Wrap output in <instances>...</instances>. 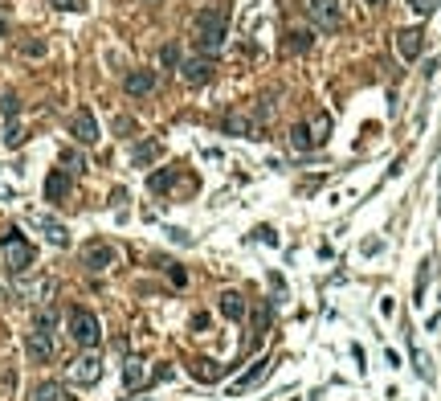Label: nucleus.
I'll return each instance as SVG.
<instances>
[{
  "label": "nucleus",
  "instance_id": "f257e3e1",
  "mask_svg": "<svg viewBox=\"0 0 441 401\" xmlns=\"http://www.w3.org/2000/svg\"><path fill=\"white\" fill-rule=\"evenodd\" d=\"M225 37H229V21H225V13H217V8H205V13H196V49H201V58H212L217 49L225 46Z\"/></svg>",
  "mask_w": 441,
  "mask_h": 401
},
{
  "label": "nucleus",
  "instance_id": "f03ea898",
  "mask_svg": "<svg viewBox=\"0 0 441 401\" xmlns=\"http://www.w3.org/2000/svg\"><path fill=\"white\" fill-rule=\"evenodd\" d=\"M0 258H4V266H8L13 275H25V270L33 266V246H29L17 230H8V234L0 237Z\"/></svg>",
  "mask_w": 441,
  "mask_h": 401
},
{
  "label": "nucleus",
  "instance_id": "7ed1b4c3",
  "mask_svg": "<svg viewBox=\"0 0 441 401\" xmlns=\"http://www.w3.org/2000/svg\"><path fill=\"white\" fill-rule=\"evenodd\" d=\"M66 324H70V340H74V344H82V348H94V344L102 340L98 315L86 311V307H74L70 315H66Z\"/></svg>",
  "mask_w": 441,
  "mask_h": 401
},
{
  "label": "nucleus",
  "instance_id": "20e7f679",
  "mask_svg": "<svg viewBox=\"0 0 441 401\" xmlns=\"http://www.w3.org/2000/svg\"><path fill=\"white\" fill-rule=\"evenodd\" d=\"M306 13H311L315 29H323V33H335V29L344 25V8H339V0H311Z\"/></svg>",
  "mask_w": 441,
  "mask_h": 401
},
{
  "label": "nucleus",
  "instance_id": "39448f33",
  "mask_svg": "<svg viewBox=\"0 0 441 401\" xmlns=\"http://www.w3.org/2000/svg\"><path fill=\"white\" fill-rule=\"evenodd\" d=\"M98 377H102V356H98V353L78 356V360L70 364V381H74V385H94Z\"/></svg>",
  "mask_w": 441,
  "mask_h": 401
},
{
  "label": "nucleus",
  "instance_id": "423d86ee",
  "mask_svg": "<svg viewBox=\"0 0 441 401\" xmlns=\"http://www.w3.org/2000/svg\"><path fill=\"white\" fill-rule=\"evenodd\" d=\"M29 221H33V225H37V230L46 234V242H49V246H57V250H66V246H70V230H66L62 221H53L49 213H33Z\"/></svg>",
  "mask_w": 441,
  "mask_h": 401
},
{
  "label": "nucleus",
  "instance_id": "0eeeda50",
  "mask_svg": "<svg viewBox=\"0 0 441 401\" xmlns=\"http://www.w3.org/2000/svg\"><path fill=\"white\" fill-rule=\"evenodd\" d=\"M212 74H217V62H212V58L180 62V78H184L188 86H205V82H212Z\"/></svg>",
  "mask_w": 441,
  "mask_h": 401
},
{
  "label": "nucleus",
  "instance_id": "6e6552de",
  "mask_svg": "<svg viewBox=\"0 0 441 401\" xmlns=\"http://www.w3.org/2000/svg\"><path fill=\"white\" fill-rule=\"evenodd\" d=\"M25 353H29V360H37V364L53 360V340H49V331H41V328L29 331V336H25Z\"/></svg>",
  "mask_w": 441,
  "mask_h": 401
},
{
  "label": "nucleus",
  "instance_id": "1a4fd4ad",
  "mask_svg": "<svg viewBox=\"0 0 441 401\" xmlns=\"http://www.w3.org/2000/svg\"><path fill=\"white\" fill-rule=\"evenodd\" d=\"M82 262H86V270H107V266L115 262V250H111L107 242H90V246L82 250Z\"/></svg>",
  "mask_w": 441,
  "mask_h": 401
},
{
  "label": "nucleus",
  "instance_id": "9d476101",
  "mask_svg": "<svg viewBox=\"0 0 441 401\" xmlns=\"http://www.w3.org/2000/svg\"><path fill=\"white\" fill-rule=\"evenodd\" d=\"M70 131H74V140L86 143V147H90V143H98V123H94L90 111H78V115H74V123H70Z\"/></svg>",
  "mask_w": 441,
  "mask_h": 401
},
{
  "label": "nucleus",
  "instance_id": "9b49d317",
  "mask_svg": "<svg viewBox=\"0 0 441 401\" xmlns=\"http://www.w3.org/2000/svg\"><path fill=\"white\" fill-rule=\"evenodd\" d=\"M123 91H127V95H151V91H156V74L151 70H131L127 74V78H123Z\"/></svg>",
  "mask_w": 441,
  "mask_h": 401
},
{
  "label": "nucleus",
  "instance_id": "f8f14e48",
  "mask_svg": "<svg viewBox=\"0 0 441 401\" xmlns=\"http://www.w3.org/2000/svg\"><path fill=\"white\" fill-rule=\"evenodd\" d=\"M66 197H70V172L53 168L46 176V201H66Z\"/></svg>",
  "mask_w": 441,
  "mask_h": 401
},
{
  "label": "nucleus",
  "instance_id": "ddd939ff",
  "mask_svg": "<svg viewBox=\"0 0 441 401\" xmlns=\"http://www.w3.org/2000/svg\"><path fill=\"white\" fill-rule=\"evenodd\" d=\"M421 46H425V41H421V29H400V33H396V49H400L405 62H417Z\"/></svg>",
  "mask_w": 441,
  "mask_h": 401
},
{
  "label": "nucleus",
  "instance_id": "4468645a",
  "mask_svg": "<svg viewBox=\"0 0 441 401\" xmlns=\"http://www.w3.org/2000/svg\"><path fill=\"white\" fill-rule=\"evenodd\" d=\"M221 127H225V136H250L254 119H250V111L233 107V111H225V119H221Z\"/></svg>",
  "mask_w": 441,
  "mask_h": 401
},
{
  "label": "nucleus",
  "instance_id": "2eb2a0df",
  "mask_svg": "<svg viewBox=\"0 0 441 401\" xmlns=\"http://www.w3.org/2000/svg\"><path fill=\"white\" fill-rule=\"evenodd\" d=\"M266 369H270V360H254V369H250V373H241V377H237V381L229 385V397L245 393V389H250L254 381H262V377H266Z\"/></svg>",
  "mask_w": 441,
  "mask_h": 401
},
{
  "label": "nucleus",
  "instance_id": "dca6fc26",
  "mask_svg": "<svg viewBox=\"0 0 441 401\" xmlns=\"http://www.w3.org/2000/svg\"><path fill=\"white\" fill-rule=\"evenodd\" d=\"M221 315H225V320H241V315H245V299H241L237 291H225V295H221Z\"/></svg>",
  "mask_w": 441,
  "mask_h": 401
},
{
  "label": "nucleus",
  "instance_id": "f3484780",
  "mask_svg": "<svg viewBox=\"0 0 441 401\" xmlns=\"http://www.w3.org/2000/svg\"><path fill=\"white\" fill-rule=\"evenodd\" d=\"M143 377H147L143 360H135V356H131V360L123 364V385H127V389H140V385H143Z\"/></svg>",
  "mask_w": 441,
  "mask_h": 401
},
{
  "label": "nucleus",
  "instance_id": "a211bd4d",
  "mask_svg": "<svg viewBox=\"0 0 441 401\" xmlns=\"http://www.w3.org/2000/svg\"><path fill=\"white\" fill-rule=\"evenodd\" d=\"M176 176H180L176 168H160V172H151V180H147V189H151V192H168V189H172V185H176Z\"/></svg>",
  "mask_w": 441,
  "mask_h": 401
},
{
  "label": "nucleus",
  "instance_id": "6ab92c4d",
  "mask_svg": "<svg viewBox=\"0 0 441 401\" xmlns=\"http://www.w3.org/2000/svg\"><path fill=\"white\" fill-rule=\"evenodd\" d=\"M192 377H196V381H217V377H221V364H212V360H205V356H196V360H192Z\"/></svg>",
  "mask_w": 441,
  "mask_h": 401
},
{
  "label": "nucleus",
  "instance_id": "aec40b11",
  "mask_svg": "<svg viewBox=\"0 0 441 401\" xmlns=\"http://www.w3.org/2000/svg\"><path fill=\"white\" fill-rule=\"evenodd\" d=\"M315 46V33L311 29H294L290 37H286V49H294V53H302V49H311Z\"/></svg>",
  "mask_w": 441,
  "mask_h": 401
},
{
  "label": "nucleus",
  "instance_id": "412c9836",
  "mask_svg": "<svg viewBox=\"0 0 441 401\" xmlns=\"http://www.w3.org/2000/svg\"><path fill=\"white\" fill-rule=\"evenodd\" d=\"M66 397V389L57 385V381H46V385H37V393H33V401H62Z\"/></svg>",
  "mask_w": 441,
  "mask_h": 401
},
{
  "label": "nucleus",
  "instance_id": "4be33fe9",
  "mask_svg": "<svg viewBox=\"0 0 441 401\" xmlns=\"http://www.w3.org/2000/svg\"><path fill=\"white\" fill-rule=\"evenodd\" d=\"M290 143H294L299 152H311V147H315V140H311V127H306V123H299V127L290 131Z\"/></svg>",
  "mask_w": 441,
  "mask_h": 401
},
{
  "label": "nucleus",
  "instance_id": "5701e85b",
  "mask_svg": "<svg viewBox=\"0 0 441 401\" xmlns=\"http://www.w3.org/2000/svg\"><path fill=\"white\" fill-rule=\"evenodd\" d=\"M327 131H331V115H319L311 123V140L315 143H327Z\"/></svg>",
  "mask_w": 441,
  "mask_h": 401
},
{
  "label": "nucleus",
  "instance_id": "b1692460",
  "mask_svg": "<svg viewBox=\"0 0 441 401\" xmlns=\"http://www.w3.org/2000/svg\"><path fill=\"white\" fill-rule=\"evenodd\" d=\"M266 328H270V307L262 303L254 307V336H266Z\"/></svg>",
  "mask_w": 441,
  "mask_h": 401
},
{
  "label": "nucleus",
  "instance_id": "393cba45",
  "mask_svg": "<svg viewBox=\"0 0 441 401\" xmlns=\"http://www.w3.org/2000/svg\"><path fill=\"white\" fill-rule=\"evenodd\" d=\"M156 156H160V143H140L135 147V164H151Z\"/></svg>",
  "mask_w": 441,
  "mask_h": 401
},
{
  "label": "nucleus",
  "instance_id": "a878e982",
  "mask_svg": "<svg viewBox=\"0 0 441 401\" xmlns=\"http://www.w3.org/2000/svg\"><path fill=\"white\" fill-rule=\"evenodd\" d=\"M17 111H21L17 95H0V115H4V119H17Z\"/></svg>",
  "mask_w": 441,
  "mask_h": 401
},
{
  "label": "nucleus",
  "instance_id": "bb28decb",
  "mask_svg": "<svg viewBox=\"0 0 441 401\" xmlns=\"http://www.w3.org/2000/svg\"><path fill=\"white\" fill-rule=\"evenodd\" d=\"M21 295H29V299H41V295H49V279H41V283H21Z\"/></svg>",
  "mask_w": 441,
  "mask_h": 401
},
{
  "label": "nucleus",
  "instance_id": "cd10ccee",
  "mask_svg": "<svg viewBox=\"0 0 441 401\" xmlns=\"http://www.w3.org/2000/svg\"><path fill=\"white\" fill-rule=\"evenodd\" d=\"M62 164H66V172H82V168H86V160H82L78 152H62Z\"/></svg>",
  "mask_w": 441,
  "mask_h": 401
},
{
  "label": "nucleus",
  "instance_id": "c85d7f7f",
  "mask_svg": "<svg viewBox=\"0 0 441 401\" xmlns=\"http://www.w3.org/2000/svg\"><path fill=\"white\" fill-rule=\"evenodd\" d=\"M413 360H417V373H421V377L433 381V364H429V356H425V353H413Z\"/></svg>",
  "mask_w": 441,
  "mask_h": 401
},
{
  "label": "nucleus",
  "instance_id": "c756f323",
  "mask_svg": "<svg viewBox=\"0 0 441 401\" xmlns=\"http://www.w3.org/2000/svg\"><path fill=\"white\" fill-rule=\"evenodd\" d=\"M160 58H163V66H176V70H180V49L176 46H163Z\"/></svg>",
  "mask_w": 441,
  "mask_h": 401
},
{
  "label": "nucleus",
  "instance_id": "7c9ffc66",
  "mask_svg": "<svg viewBox=\"0 0 441 401\" xmlns=\"http://www.w3.org/2000/svg\"><path fill=\"white\" fill-rule=\"evenodd\" d=\"M21 127H17V123H8V136H4V143H8V147H21Z\"/></svg>",
  "mask_w": 441,
  "mask_h": 401
},
{
  "label": "nucleus",
  "instance_id": "2f4dec72",
  "mask_svg": "<svg viewBox=\"0 0 441 401\" xmlns=\"http://www.w3.org/2000/svg\"><path fill=\"white\" fill-rule=\"evenodd\" d=\"M25 53H29V58H41V53H46V41H37V37H33V41H25Z\"/></svg>",
  "mask_w": 441,
  "mask_h": 401
},
{
  "label": "nucleus",
  "instance_id": "473e14b6",
  "mask_svg": "<svg viewBox=\"0 0 441 401\" xmlns=\"http://www.w3.org/2000/svg\"><path fill=\"white\" fill-rule=\"evenodd\" d=\"M409 8L421 13V17H429V13H433V0H409Z\"/></svg>",
  "mask_w": 441,
  "mask_h": 401
},
{
  "label": "nucleus",
  "instance_id": "72a5a7b5",
  "mask_svg": "<svg viewBox=\"0 0 441 401\" xmlns=\"http://www.w3.org/2000/svg\"><path fill=\"white\" fill-rule=\"evenodd\" d=\"M49 4H53V8H66V13H70V8H78V0H49Z\"/></svg>",
  "mask_w": 441,
  "mask_h": 401
},
{
  "label": "nucleus",
  "instance_id": "f704fd0d",
  "mask_svg": "<svg viewBox=\"0 0 441 401\" xmlns=\"http://www.w3.org/2000/svg\"><path fill=\"white\" fill-rule=\"evenodd\" d=\"M143 4H163V0H143Z\"/></svg>",
  "mask_w": 441,
  "mask_h": 401
},
{
  "label": "nucleus",
  "instance_id": "c9c22d12",
  "mask_svg": "<svg viewBox=\"0 0 441 401\" xmlns=\"http://www.w3.org/2000/svg\"><path fill=\"white\" fill-rule=\"evenodd\" d=\"M368 4H384V0H368Z\"/></svg>",
  "mask_w": 441,
  "mask_h": 401
},
{
  "label": "nucleus",
  "instance_id": "e433bc0d",
  "mask_svg": "<svg viewBox=\"0 0 441 401\" xmlns=\"http://www.w3.org/2000/svg\"><path fill=\"white\" fill-rule=\"evenodd\" d=\"M62 401H78V397H62Z\"/></svg>",
  "mask_w": 441,
  "mask_h": 401
}]
</instances>
